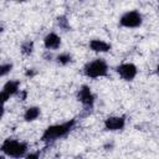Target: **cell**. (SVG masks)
I'll list each match as a JSON object with an SVG mask.
<instances>
[{
    "label": "cell",
    "instance_id": "cell-16",
    "mask_svg": "<svg viewBox=\"0 0 159 159\" xmlns=\"http://www.w3.org/2000/svg\"><path fill=\"white\" fill-rule=\"evenodd\" d=\"M9 97H10V94H7L5 91H1L0 92V104H2L4 102H6L9 99Z\"/></svg>",
    "mask_w": 159,
    "mask_h": 159
},
{
    "label": "cell",
    "instance_id": "cell-7",
    "mask_svg": "<svg viewBox=\"0 0 159 159\" xmlns=\"http://www.w3.org/2000/svg\"><path fill=\"white\" fill-rule=\"evenodd\" d=\"M104 127L108 130H118L124 127V118L122 117H109L104 122Z\"/></svg>",
    "mask_w": 159,
    "mask_h": 159
},
{
    "label": "cell",
    "instance_id": "cell-6",
    "mask_svg": "<svg viewBox=\"0 0 159 159\" xmlns=\"http://www.w3.org/2000/svg\"><path fill=\"white\" fill-rule=\"evenodd\" d=\"M78 99H80L86 107H92V104H93V102H94V97H93V94H92L89 87L83 86V87L80 89V92H78Z\"/></svg>",
    "mask_w": 159,
    "mask_h": 159
},
{
    "label": "cell",
    "instance_id": "cell-9",
    "mask_svg": "<svg viewBox=\"0 0 159 159\" xmlns=\"http://www.w3.org/2000/svg\"><path fill=\"white\" fill-rule=\"evenodd\" d=\"M61 43V39L56 34H48L45 37V46L47 48H57Z\"/></svg>",
    "mask_w": 159,
    "mask_h": 159
},
{
    "label": "cell",
    "instance_id": "cell-4",
    "mask_svg": "<svg viewBox=\"0 0 159 159\" xmlns=\"http://www.w3.org/2000/svg\"><path fill=\"white\" fill-rule=\"evenodd\" d=\"M119 22L124 27H137L142 24V16L137 11H129L120 17Z\"/></svg>",
    "mask_w": 159,
    "mask_h": 159
},
{
    "label": "cell",
    "instance_id": "cell-18",
    "mask_svg": "<svg viewBox=\"0 0 159 159\" xmlns=\"http://www.w3.org/2000/svg\"><path fill=\"white\" fill-rule=\"evenodd\" d=\"M37 157H39L37 154H29V155H27L29 159H30V158H37Z\"/></svg>",
    "mask_w": 159,
    "mask_h": 159
},
{
    "label": "cell",
    "instance_id": "cell-19",
    "mask_svg": "<svg viewBox=\"0 0 159 159\" xmlns=\"http://www.w3.org/2000/svg\"><path fill=\"white\" fill-rule=\"evenodd\" d=\"M20 1H21V0H20Z\"/></svg>",
    "mask_w": 159,
    "mask_h": 159
},
{
    "label": "cell",
    "instance_id": "cell-13",
    "mask_svg": "<svg viewBox=\"0 0 159 159\" xmlns=\"http://www.w3.org/2000/svg\"><path fill=\"white\" fill-rule=\"evenodd\" d=\"M57 61L61 63V65H67L70 61H71V56L68 53H62L57 57Z\"/></svg>",
    "mask_w": 159,
    "mask_h": 159
},
{
    "label": "cell",
    "instance_id": "cell-5",
    "mask_svg": "<svg viewBox=\"0 0 159 159\" xmlns=\"http://www.w3.org/2000/svg\"><path fill=\"white\" fill-rule=\"evenodd\" d=\"M117 72L120 75L122 78L127 80V81H130L135 77L137 75V68L133 63H123L120 66L117 67Z\"/></svg>",
    "mask_w": 159,
    "mask_h": 159
},
{
    "label": "cell",
    "instance_id": "cell-8",
    "mask_svg": "<svg viewBox=\"0 0 159 159\" xmlns=\"http://www.w3.org/2000/svg\"><path fill=\"white\" fill-rule=\"evenodd\" d=\"M89 46L96 52H106V51L111 50V45L104 41H101V40H92L89 42Z\"/></svg>",
    "mask_w": 159,
    "mask_h": 159
},
{
    "label": "cell",
    "instance_id": "cell-14",
    "mask_svg": "<svg viewBox=\"0 0 159 159\" xmlns=\"http://www.w3.org/2000/svg\"><path fill=\"white\" fill-rule=\"evenodd\" d=\"M11 68H12V65H11V63L1 65V66H0V77H1V76H5V75H7V73L11 71Z\"/></svg>",
    "mask_w": 159,
    "mask_h": 159
},
{
    "label": "cell",
    "instance_id": "cell-1",
    "mask_svg": "<svg viewBox=\"0 0 159 159\" xmlns=\"http://www.w3.org/2000/svg\"><path fill=\"white\" fill-rule=\"evenodd\" d=\"M73 125H75V120L72 119V120L66 122L63 124H57V125L48 127L42 134V140L43 142H52V140H55L60 137H63L72 129Z\"/></svg>",
    "mask_w": 159,
    "mask_h": 159
},
{
    "label": "cell",
    "instance_id": "cell-17",
    "mask_svg": "<svg viewBox=\"0 0 159 159\" xmlns=\"http://www.w3.org/2000/svg\"><path fill=\"white\" fill-rule=\"evenodd\" d=\"M2 114H4V108H2V104H0V118L2 117Z\"/></svg>",
    "mask_w": 159,
    "mask_h": 159
},
{
    "label": "cell",
    "instance_id": "cell-3",
    "mask_svg": "<svg viewBox=\"0 0 159 159\" xmlns=\"http://www.w3.org/2000/svg\"><path fill=\"white\" fill-rule=\"evenodd\" d=\"M84 73H86V76L92 77V78L106 76L107 75V65L102 60H96L84 67Z\"/></svg>",
    "mask_w": 159,
    "mask_h": 159
},
{
    "label": "cell",
    "instance_id": "cell-11",
    "mask_svg": "<svg viewBox=\"0 0 159 159\" xmlns=\"http://www.w3.org/2000/svg\"><path fill=\"white\" fill-rule=\"evenodd\" d=\"M40 116V109L37 107H31L25 112V119L26 120H34Z\"/></svg>",
    "mask_w": 159,
    "mask_h": 159
},
{
    "label": "cell",
    "instance_id": "cell-2",
    "mask_svg": "<svg viewBox=\"0 0 159 159\" xmlns=\"http://www.w3.org/2000/svg\"><path fill=\"white\" fill-rule=\"evenodd\" d=\"M1 150L6 155L19 158V157H22L25 154V152H26V144L25 143L16 142V140H12V139H6L2 143V145H1Z\"/></svg>",
    "mask_w": 159,
    "mask_h": 159
},
{
    "label": "cell",
    "instance_id": "cell-12",
    "mask_svg": "<svg viewBox=\"0 0 159 159\" xmlns=\"http://www.w3.org/2000/svg\"><path fill=\"white\" fill-rule=\"evenodd\" d=\"M32 47H34V43L31 42V41H26L25 43H22V53H25V55H27V53H31V51H32Z\"/></svg>",
    "mask_w": 159,
    "mask_h": 159
},
{
    "label": "cell",
    "instance_id": "cell-15",
    "mask_svg": "<svg viewBox=\"0 0 159 159\" xmlns=\"http://www.w3.org/2000/svg\"><path fill=\"white\" fill-rule=\"evenodd\" d=\"M57 20H58L60 27H62V29H65V30H68V22H67V19H66V17L61 16V17H58Z\"/></svg>",
    "mask_w": 159,
    "mask_h": 159
},
{
    "label": "cell",
    "instance_id": "cell-10",
    "mask_svg": "<svg viewBox=\"0 0 159 159\" xmlns=\"http://www.w3.org/2000/svg\"><path fill=\"white\" fill-rule=\"evenodd\" d=\"M17 89H19V82H16V81H9V82L4 86V89H2V91H5L7 94L11 96V94L16 93Z\"/></svg>",
    "mask_w": 159,
    "mask_h": 159
}]
</instances>
